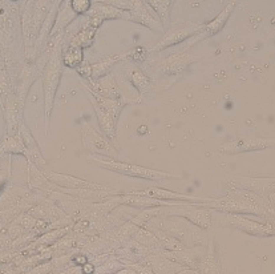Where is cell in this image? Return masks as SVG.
I'll return each instance as SVG.
<instances>
[{
    "label": "cell",
    "mask_w": 275,
    "mask_h": 274,
    "mask_svg": "<svg viewBox=\"0 0 275 274\" xmlns=\"http://www.w3.org/2000/svg\"><path fill=\"white\" fill-rule=\"evenodd\" d=\"M92 270H93V266H88V267H85V266H84V271H85V273H89V274H91Z\"/></svg>",
    "instance_id": "cell-2"
},
{
    "label": "cell",
    "mask_w": 275,
    "mask_h": 274,
    "mask_svg": "<svg viewBox=\"0 0 275 274\" xmlns=\"http://www.w3.org/2000/svg\"><path fill=\"white\" fill-rule=\"evenodd\" d=\"M89 1H85V0H77V1H73L72 5H73V9L77 11V12H84L85 9H88Z\"/></svg>",
    "instance_id": "cell-1"
}]
</instances>
